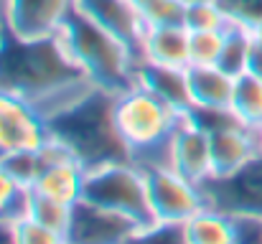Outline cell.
Returning a JSON list of instances; mask_svg holds the SVG:
<instances>
[{
	"mask_svg": "<svg viewBox=\"0 0 262 244\" xmlns=\"http://www.w3.org/2000/svg\"><path fill=\"white\" fill-rule=\"evenodd\" d=\"M54 38L67 54V59L102 92L120 94L130 84H135V54L110 31L97 26L77 5L72 8Z\"/></svg>",
	"mask_w": 262,
	"mask_h": 244,
	"instance_id": "6da1fadb",
	"label": "cell"
},
{
	"mask_svg": "<svg viewBox=\"0 0 262 244\" xmlns=\"http://www.w3.org/2000/svg\"><path fill=\"white\" fill-rule=\"evenodd\" d=\"M183 115L158 99L138 81L112 94V122L130 153V161L140 168L168 165L171 135Z\"/></svg>",
	"mask_w": 262,
	"mask_h": 244,
	"instance_id": "7a4b0ae2",
	"label": "cell"
},
{
	"mask_svg": "<svg viewBox=\"0 0 262 244\" xmlns=\"http://www.w3.org/2000/svg\"><path fill=\"white\" fill-rule=\"evenodd\" d=\"M49 130L87 170L104 163L130 161V153L112 122V94L102 89L89 94L84 102L67 109L64 115L49 120Z\"/></svg>",
	"mask_w": 262,
	"mask_h": 244,
	"instance_id": "3957f363",
	"label": "cell"
},
{
	"mask_svg": "<svg viewBox=\"0 0 262 244\" xmlns=\"http://www.w3.org/2000/svg\"><path fill=\"white\" fill-rule=\"evenodd\" d=\"M84 201L133 219L145 232L156 227L150 198H148L145 170L133 161L104 163L87 170Z\"/></svg>",
	"mask_w": 262,
	"mask_h": 244,
	"instance_id": "277c9868",
	"label": "cell"
},
{
	"mask_svg": "<svg viewBox=\"0 0 262 244\" xmlns=\"http://www.w3.org/2000/svg\"><path fill=\"white\" fill-rule=\"evenodd\" d=\"M148 178V198L156 227H181L193 214L209 206L206 193L199 183L183 178L168 165L143 168Z\"/></svg>",
	"mask_w": 262,
	"mask_h": 244,
	"instance_id": "5b68a950",
	"label": "cell"
},
{
	"mask_svg": "<svg viewBox=\"0 0 262 244\" xmlns=\"http://www.w3.org/2000/svg\"><path fill=\"white\" fill-rule=\"evenodd\" d=\"M209 130L211 178H229L260 156L255 130L242 125L232 112H199L191 109Z\"/></svg>",
	"mask_w": 262,
	"mask_h": 244,
	"instance_id": "8992f818",
	"label": "cell"
},
{
	"mask_svg": "<svg viewBox=\"0 0 262 244\" xmlns=\"http://www.w3.org/2000/svg\"><path fill=\"white\" fill-rule=\"evenodd\" d=\"M49 138V120L31 102L10 89H0V158L41 150Z\"/></svg>",
	"mask_w": 262,
	"mask_h": 244,
	"instance_id": "52a82bcc",
	"label": "cell"
},
{
	"mask_svg": "<svg viewBox=\"0 0 262 244\" xmlns=\"http://www.w3.org/2000/svg\"><path fill=\"white\" fill-rule=\"evenodd\" d=\"M74 0H0L5 31L20 41H46L59 33Z\"/></svg>",
	"mask_w": 262,
	"mask_h": 244,
	"instance_id": "ba28073f",
	"label": "cell"
},
{
	"mask_svg": "<svg viewBox=\"0 0 262 244\" xmlns=\"http://www.w3.org/2000/svg\"><path fill=\"white\" fill-rule=\"evenodd\" d=\"M143 234L145 229L133 219L82 198L72 211L67 244H135Z\"/></svg>",
	"mask_w": 262,
	"mask_h": 244,
	"instance_id": "9c48e42d",
	"label": "cell"
},
{
	"mask_svg": "<svg viewBox=\"0 0 262 244\" xmlns=\"http://www.w3.org/2000/svg\"><path fill=\"white\" fill-rule=\"evenodd\" d=\"M206 201L232 216H260L262 219V156L250 161L229 178H211L204 186Z\"/></svg>",
	"mask_w": 262,
	"mask_h": 244,
	"instance_id": "30bf717a",
	"label": "cell"
},
{
	"mask_svg": "<svg viewBox=\"0 0 262 244\" xmlns=\"http://www.w3.org/2000/svg\"><path fill=\"white\" fill-rule=\"evenodd\" d=\"M168 168L181 173L183 178L204 186L211 181V145H209V130L201 125V120L188 112L178 120L171 148H168Z\"/></svg>",
	"mask_w": 262,
	"mask_h": 244,
	"instance_id": "8fae6325",
	"label": "cell"
},
{
	"mask_svg": "<svg viewBox=\"0 0 262 244\" xmlns=\"http://www.w3.org/2000/svg\"><path fill=\"white\" fill-rule=\"evenodd\" d=\"M74 5L97 26H102L115 38H120L140 64V41L148 26L135 0H74Z\"/></svg>",
	"mask_w": 262,
	"mask_h": 244,
	"instance_id": "7c38bea8",
	"label": "cell"
},
{
	"mask_svg": "<svg viewBox=\"0 0 262 244\" xmlns=\"http://www.w3.org/2000/svg\"><path fill=\"white\" fill-rule=\"evenodd\" d=\"M191 31L186 26H148L140 41V61L171 66V69H188Z\"/></svg>",
	"mask_w": 262,
	"mask_h": 244,
	"instance_id": "4fadbf2b",
	"label": "cell"
},
{
	"mask_svg": "<svg viewBox=\"0 0 262 244\" xmlns=\"http://www.w3.org/2000/svg\"><path fill=\"white\" fill-rule=\"evenodd\" d=\"M188 94L199 112H229L234 79L219 66H188Z\"/></svg>",
	"mask_w": 262,
	"mask_h": 244,
	"instance_id": "5bb4252c",
	"label": "cell"
},
{
	"mask_svg": "<svg viewBox=\"0 0 262 244\" xmlns=\"http://www.w3.org/2000/svg\"><path fill=\"white\" fill-rule=\"evenodd\" d=\"M135 81L153 92L158 99H163L176 112L188 115L193 109L191 94H188V74L186 69H171V66H158V64H145L140 61L135 69Z\"/></svg>",
	"mask_w": 262,
	"mask_h": 244,
	"instance_id": "9a60e30c",
	"label": "cell"
},
{
	"mask_svg": "<svg viewBox=\"0 0 262 244\" xmlns=\"http://www.w3.org/2000/svg\"><path fill=\"white\" fill-rule=\"evenodd\" d=\"M84 181H87V168L79 161H64L46 165L41 175L33 183V193L54 198L67 206H77L84 198Z\"/></svg>",
	"mask_w": 262,
	"mask_h": 244,
	"instance_id": "2e32d148",
	"label": "cell"
},
{
	"mask_svg": "<svg viewBox=\"0 0 262 244\" xmlns=\"http://www.w3.org/2000/svg\"><path fill=\"white\" fill-rule=\"evenodd\" d=\"M186 244H237V224L234 216L206 206L193 214L186 224H181Z\"/></svg>",
	"mask_w": 262,
	"mask_h": 244,
	"instance_id": "e0dca14e",
	"label": "cell"
},
{
	"mask_svg": "<svg viewBox=\"0 0 262 244\" xmlns=\"http://www.w3.org/2000/svg\"><path fill=\"white\" fill-rule=\"evenodd\" d=\"M229 112L247 127H260L262 125V79L255 74H239L234 79V94H232V107Z\"/></svg>",
	"mask_w": 262,
	"mask_h": 244,
	"instance_id": "ac0fdd59",
	"label": "cell"
},
{
	"mask_svg": "<svg viewBox=\"0 0 262 244\" xmlns=\"http://www.w3.org/2000/svg\"><path fill=\"white\" fill-rule=\"evenodd\" d=\"M252 33H250V26H242V23H232L227 31H224V46H222V56H219V69H224L227 74L232 77H239L247 72V61H250V54H252Z\"/></svg>",
	"mask_w": 262,
	"mask_h": 244,
	"instance_id": "d6986e66",
	"label": "cell"
},
{
	"mask_svg": "<svg viewBox=\"0 0 262 244\" xmlns=\"http://www.w3.org/2000/svg\"><path fill=\"white\" fill-rule=\"evenodd\" d=\"M183 26L191 33L193 31H227L232 26V18L219 0H196L186 5Z\"/></svg>",
	"mask_w": 262,
	"mask_h": 244,
	"instance_id": "ffe728a7",
	"label": "cell"
},
{
	"mask_svg": "<svg viewBox=\"0 0 262 244\" xmlns=\"http://www.w3.org/2000/svg\"><path fill=\"white\" fill-rule=\"evenodd\" d=\"M72 211L74 206H67V204H59L54 198H46V196H38L31 191L28 196V216L54 232H59L61 237H67L69 232V224H72Z\"/></svg>",
	"mask_w": 262,
	"mask_h": 244,
	"instance_id": "44dd1931",
	"label": "cell"
},
{
	"mask_svg": "<svg viewBox=\"0 0 262 244\" xmlns=\"http://www.w3.org/2000/svg\"><path fill=\"white\" fill-rule=\"evenodd\" d=\"M31 191L23 188L3 165H0V224H13L28 214Z\"/></svg>",
	"mask_w": 262,
	"mask_h": 244,
	"instance_id": "7402d4cb",
	"label": "cell"
},
{
	"mask_svg": "<svg viewBox=\"0 0 262 244\" xmlns=\"http://www.w3.org/2000/svg\"><path fill=\"white\" fill-rule=\"evenodd\" d=\"M224 46V31H193L188 41L191 66H216Z\"/></svg>",
	"mask_w": 262,
	"mask_h": 244,
	"instance_id": "603a6c76",
	"label": "cell"
},
{
	"mask_svg": "<svg viewBox=\"0 0 262 244\" xmlns=\"http://www.w3.org/2000/svg\"><path fill=\"white\" fill-rule=\"evenodd\" d=\"M10 229V242L13 244H67V237H61L59 232L33 221L28 214L20 216L18 221L8 224Z\"/></svg>",
	"mask_w": 262,
	"mask_h": 244,
	"instance_id": "cb8c5ba5",
	"label": "cell"
},
{
	"mask_svg": "<svg viewBox=\"0 0 262 244\" xmlns=\"http://www.w3.org/2000/svg\"><path fill=\"white\" fill-rule=\"evenodd\" d=\"M0 165L23 186V188H33L36 178L41 175L43 165H41V156L38 150H23V153H10L5 158H0Z\"/></svg>",
	"mask_w": 262,
	"mask_h": 244,
	"instance_id": "d4e9b609",
	"label": "cell"
},
{
	"mask_svg": "<svg viewBox=\"0 0 262 244\" xmlns=\"http://www.w3.org/2000/svg\"><path fill=\"white\" fill-rule=\"evenodd\" d=\"M145 26H183L186 3L183 0H153L143 10Z\"/></svg>",
	"mask_w": 262,
	"mask_h": 244,
	"instance_id": "484cf974",
	"label": "cell"
},
{
	"mask_svg": "<svg viewBox=\"0 0 262 244\" xmlns=\"http://www.w3.org/2000/svg\"><path fill=\"white\" fill-rule=\"evenodd\" d=\"M219 3L229 13L232 23L252 26L255 20L262 18V0H219Z\"/></svg>",
	"mask_w": 262,
	"mask_h": 244,
	"instance_id": "4316f807",
	"label": "cell"
},
{
	"mask_svg": "<svg viewBox=\"0 0 262 244\" xmlns=\"http://www.w3.org/2000/svg\"><path fill=\"white\" fill-rule=\"evenodd\" d=\"M234 224H237V244H262L260 216H234Z\"/></svg>",
	"mask_w": 262,
	"mask_h": 244,
	"instance_id": "83f0119b",
	"label": "cell"
},
{
	"mask_svg": "<svg viewBox=\"0 0 262 244\" xmlns=\"http://www.w3.org/2000/svg\"><path fill=\"white\" fill-rule=\"evenodd\" d=\"M247 74H255L262 79V46H252V54H250V61H247Z\"/></svg>",
	"mask_w": 262,
	"mask_h": 244,
	"instance_id": "f1b7e54d",
	"label": "cell"
},
{
	"mask_svg": "<svg viewBox=\"0 0 262 244\" xmlns=\"http://www.w3.org/2000/svg\"><path fill=\"white\" fill-rule=\"evenodd\" d=\"M250 33H252V41H255L257 46H262V18L250 26Z\"/></svg>",
	"mask_w": 262,
	"mask_h": 244,
	"instance_id": "f546056e",
	"label": "cell"
},
{
	"mask_svg": "<svg viewBox=\"0 0 262 244\" xmlns=\"http://www.w3.org/2000/svg\"><path fill=\"white\" fill-rule=\"evenodd\" d=\"M255 138H257V148H260V156H262V125L255 127Z\"/></svg>",
	"mask_w": 262,
	"mask_h": 244,
	"instance_id": "4dcf8cb0",
	"label": "cell"
},
{
	"mask_svg": "<svg viewBox=\"0 0 262 244\" xmlns=\"http://www.w3.org/2000/svg\"><path fill=\"white\" fill-rule=\"evenodd\" d=\"M5 38V20H3V10H0V41Z\"/></svg>",
	"mask_w": 262,
	"mask_h": 244,
	"instance_id": "1f68e13d",
	"label": "cell"
},
{
	"mask_svg": "<svg viewBox=\"0 0 262 244\" xmlns=\"http://www.w3.org/2000/svg\"><path fill=\"white\" fill-rule=\"evenodd\" d=\"M148 3H153V0H135V5H138V8H140V10H143V8H145V5H148Z\"/></svg>",
	"mask_w": 262,
	"mask_h": 244,
	"instance_id": "d6a6232c",
	"label": "cell"
},
{
	"mask_svg": "<svg viewBox=\"0 0 262 244\" xmlns=\"http://www.w3.org/2000/svg\"><path fill=\"white\" fill-rule=\"evenodd\" d=\"M183 3H186V5H188V3H196V0H183Z\"/></svg>",
	"mask_w": 262,
	"mask_h": 244,
	"instance_id": "836d02e7",
	"label": "cell"
}]
</instances>
